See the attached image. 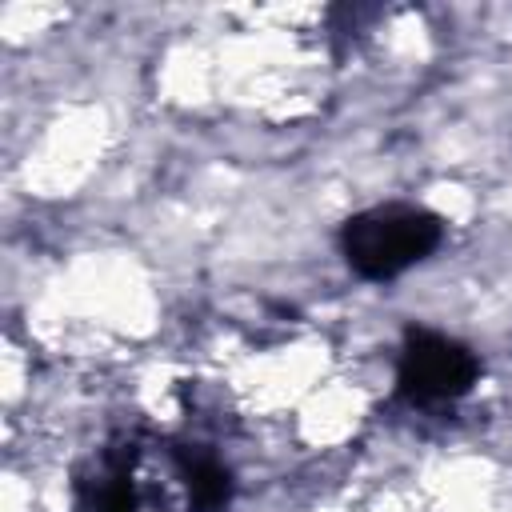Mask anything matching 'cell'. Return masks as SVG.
Here are the masks:
<instances>
[{
	"mask_svg": "<svg viewBox=\"0 0 512 512\" xmlns=\"http://www.w3.org/2000/svg\"><path fill=\"white\" fill-rule=\"evenodd\" d=\"M480 380V356L436 328L408 324L396 352V400L408 408H448Z\"/></svg>",
	"mask_w": 512,
	"mask_h": 512,
	"instance_id": "3",
	"label": "cell"
},
{
	"mask_svg": "<svg viewBox=\"0 0 512 512\" xmlns=\"http://www.w3.org/2000/svg\"><path fill=\"white\" fill-rule=\"evenodd\" d=\"M232 468L200 440L128 428L96 444L72 472L76 512H224Z\"/></svg>",
	"mask_w": 512,
	"mask_h": 512,
	"instance_id": "1",
	"label": "cell"
},
{
	"mask_svg": "<svg viewBox=\"0 0 512 512\" xmlns=\"http://www.w3.org/2000/svg\"><path fill=\"white\" fill-rule=\"evenodd\" d=\"M444 244V220L420 204H372L340 224V256L364 280H396Z\"/></svg>",
	"mask_w": 512,
	"mask_h": 512,
	"instance_id": "2",
	"label": "cell"
}]
</instances>
